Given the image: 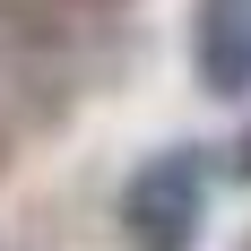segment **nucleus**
<instances>
[{
  "mask_svg": "<svg viewBox=\"0 0 251 251\" xmlns=\"http://www.w3.org/2000/svg\"><path fill=\"white\" fill-rule=\"evenodd\" d=\"M200 226H208V165H200V148L148 156L130 174V191H122V234L139 251H191Z\"/></svg>",
  "mask_w": 251,
  "mask_h": 251,
  "instance_id": "nucleus-1",
  "label": "nucleus"
},
{
  "mask_svg": "<svg viewBox=\"0 0 251 251\" xmlns=\"http://www.w3.org/2000/svg\"><path fill=\"white\" fill-rule=\"evenodd\" d=\"M191 61H200V78L217 96H251V0H200Z\"/></svg>",
  "mask_w": 251,
  "mask_h": 251,
  "instance_id": "nucleus-2",
  "label": "nucleus"
}]
</instances>
